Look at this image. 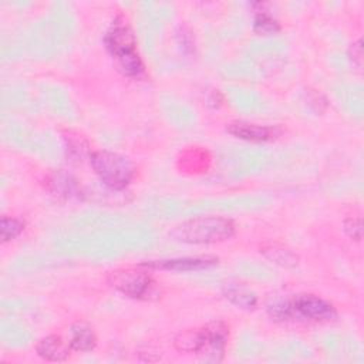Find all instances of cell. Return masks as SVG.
Listing matches in <instances>:
<instances>
[{"instance_id": "obj_10", "label": "cell", "mask_w": 364, "mask_h": 364, "mask_svg": "<svg viewBox=\"0 0 364 364\" xmlns=\"http://www.w3.org/2000/svg\"><path fill=\"white\" fill-rule=\"evenodd\" d=\"M223 296L242 310H255L259 301L257 294L243 283H226L223 286Z\"/></svg>"}, {"instance_id": "obj_14", "label": "cell", "mask_w": 364, "mask_h": 364, "mask_svg": "<svg viewBox=\"0 0 364 364\" xmlns=\"http://www.w3.org/2000/svg\"><path fill=\"white\" fill-rule=\"evenodd\" d=\"M280 30L279 21L266 10H257L253 18V31L259 36H272Z\"/></svg>"}, {"instance_id": "obj_5", "label": "cell", "mask_w": 364, "mask_h": 364, "mask_svg": "<svg viewBox=\"0 0 364 364\" xmlns=\"http://www.w3.org/2000/svg\"><path fill=\"white\" fill-rule=\"evenodd\" d=\"M108 283L121 294L144 300L152 294L154 280L152 277L141 269H117L108 274Z\"/></svg>"}, {"instance_id": "obj_1", "label": "cell", "mask_w": 364, "mask_h": 364, "mask_svg": "<svg viewBox=\"0 0 364 364\" xmlns=\"http://www.w3.org/2000/svg\"><path fill=\"white\" fill-rule=\"evenodd\" d=\"M229 340V327L223 321H212L200 328L185 330L175 338V347L182 353H193L202 361L219 363Z\"/></svg>"}, {"instance_id": "obj_2", "label": "cell", "mask_w": 364, "mask_h": 364, "mask_svg": "<svg viewBox=\"0 0 364 364\" xmlns=\"http://www.w3.org/2000/svg\"><path fill=\"white\" fill-rule=\"evenodd\" d=\"M236 233V225L225 216H200L173 226L171 237L188 245H210L229 240Z\"/></svg>"}, {"instance_id": "obj_18", "label": "cell", "mask_w": 364, "mask_h": 364, "mask_svg": "<svg viewBox=\"0 0 364 364\" xmlns=\"http://www.w3.org/2000/svg\"><path fill=\"white\" fill-rule=\"evenodd\" d=\"M350 57H351L353 63H355L358 67H361V64H363V43H361V40H357L355 43L351 44Z\"/></svg>"}, {"instance_id": "obj_17", "label": "cell", "mask_w": 364, "mask_h": 364, "mask_svg": "<svg viewBox=\"0 0 364 364\" xmlns=\"http://www.w3.org/2000/svg\"><path fill=\"white\" fill-rule=\"evenodd\" d=\"M344 232L347 233L348 237L354 240H360L363 237V225H361V218L358 216H351L344 220Z\"/></svg>"}, {"instance_id": "obj_8", "label": "cell", "mask_w": 364, "mask_h": 364, "mask_svg": "<svg viewBox=\"0 0 364 364\" xmlns=\"http://www.w3.org/2000/svg\"><path fill=\"white\" fill-rule=\"evenodd\" d=\"M226 131L235 138L249 142H269L280 135V131L274 127L253 124L247 121H233L226 125Z\"/></svg>"}, {"instance_id": "obj_12", "label": "cell", "mask_w": 364, "mask_h": 364, "mask_svg": "<svg viewBox=\"0 0 364 364\" xmlns=\"http://www.w3.org/2000/svg\"><path fill=\"white\" fill-rule=\"evenodd\" d=\"M260 252L272 263L283 266V267H296L299 263L297 256L291 250H289L280 245H267V246L262 247Z\"/></svg>"}, {"instance_id": "obj_15", "label": "cell", "mask_w": 364, "mask_h": 364, "mask_svg": "<svg viewBox=\"0 0 364 364\" xmlns=\"http://www.w3.org/2000/svg\"><path fill=\"white\" fill-rule=\"evenodd\" d=\"M50 182H51L53 191L60 196L71 198V196H75L78 193V188H77L75 181L68 175L57 173L51 178Z\"/></svg>"}, {"instance_id": "obj_4", "label": "cell", "mask_w": 364, "mask_h": 364, "mask_svg": "<svg viewBox=\"0 0 364 364\" xmlns=\"http://www.w3.org/2000/svg\"><path fill=\"white\" fill-rule=\"evenodd\" d=\"M104 41L124 74L138 77L144 73V64L136 50L135 37L127 24L114 23L107 31Z\"/></svg>"}, {"instance_id": "obj_9", "label": "cell", "mask_w": 364, "mask_h": 364, "mask_svg": "<svg viewBox=\"0 0 364 364\" xmlns=\"http://www.w3.org/2000/svg\"><path fill=\"white\" fill-rule=\"evenodd\" d=\"M36 353L46 361H65L70 357L71 347L68 341H64L63 337L51 334L43 337L37 346Z\"/></svg>"}, {"instance_id": "obj_3", "label": "cell", "mask_w": 364, "mask_h": 364, "mask_svg": "<svg viewBox=\"0 0 364 364\" xmlns=\"http://www.w3.org/2000/svg\"><path fill=\"white\" fill-rule=\"evenodd\" d=\"M90 164L98 179L108 188L121 191L127 188L135 175L132 161L118 152L100 149L91 154Z\"/></svg>"}, {"instance_id": "obj_11", "label": "cell", "mask_w": 364, "mask_h": 364, "mask_svg": "<svg viewBox=\"0 0 364 364\" xmlns=\"http://www.w3.org/2000/svg\"><path fill=\"white\" fill-rule=\"evenodd\" d=\"M68 344L74 351H80V353L91 351L97 344V337L92 327L82 321L74 323L70 327Z\"/></svg>"}, {"instance_id": "obj_13", "label": "cell", "mask_w": 364, "mask_h": 364, "mask_svg": "<svg viewBox=\"0 0 364 364\" xmlns=\"http://www.w3.org/2000/svg\"><path fill=\"white\" fill-rule=\"evenodd\" d=\"M267 313L273 320H279V321H286L293 318L290 297L287 296L272 297L270 301L267 303Z\"/></svg>"}, {"instance_id": "obj_7", "label": "cell", "mask_w": 364, "mask_h": 364, "mask_svg": "<svg viewBox=\"0 0 364 364\" xmlns=\"http://www.w3.org/2000/svg\"><path fill=\"white\" fill-rule=\"evenodd\" d=\"M218 264V259L212 256H189V257H172L161 260H149L141 263V267L156 269V270H172V272H193L203 270Z\"/></svg>"}, {"instance_id": "obj_6", "label": "cell", "mask_w": 364, "mask_h": 364, "mask_svg": "<svg viewBox=\"0 0 364 364\" xmlns=\"http://www.w3.org/2000/svg\"><path fill=\"white\" fill-rule=\"evenodd\" d=\"M293 317L324 321L336 317V309L331 303L316 294H296L290 297Z\"/></svg>"}, {"instance_id": "obj_16", "label": "cell", "mask_w": 364, "mask_h": 364, "mask_svg": "<svg viewBox=\"0 0 364 364\" xmlns=\"http://www.w3.org/2000/svg\"><path fill=\"white\" fill-rule=\"evenodd\" d=\"M23 230H24V222L21 219L9 218V216L1 218V220H0V236H1V240L4 243L16 239Z\"/></svg>"}]
</instances>
